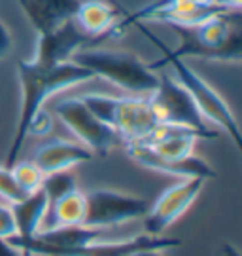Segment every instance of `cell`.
I'll list each match as a JSON object with an SVG mask.
<instances>
[{"label":"cell","mask_w":242,"mask_h":256,"mask_svg":"<svg viewBox=\"0 0 242 256\" xmlns=\"http://www.w3.org/2000/svg\"><path fill=\"white\" fill-rule=\"evenodd\" d=\"M131 256H163V250H140Z\"/></svg>","instance_id":"27"},{"label":"cell","mask_w":242,"mask_h":256,"mask_svg":"<svg viewBox=\"0 0 242 256\" xmlns=\"http://www.w3.org/2000/svg\"><path fill=\"white\" fill-rule=\"evenodd\" d=\"M85 209H87L85 194L76 188L72 192L64 194L57 202L47 205V210H45L38 232L66 228V226H83Z\"/></svg>","instance_id":"17"},{"label":"cell","mask_w":242,"mask_h":256,"mask_svg":"<svg viewBox=\"0 0 242 256\" xmlns=\"http://www.w3.org/2000/svg\"><path fill=\"white\" fill-rule=\"evenodd\" d=\"M159 126L150 99L146 97H117L112 129L123 144L144 142Z\"/></svg>","instance_id":"10"},{"label":"cell","mask_w":242,"mask_h":256,"mask_svg":"<svg viewBox=\"0 0 242 256\" xmlns=\"http://www.w3.org/2000/svg\"><path fill=\"white\" fill-rule=\"evenodd\" d=\"M17 76L19 86H21V110H19L15 133L6 156V164H4L6 167H11L17 162L34 120L44 112V102L57 93L66 92L70 88H76L95 78L93 72L72 61L51 66V68H44L40 64H34L30 59L19 61Z\"/></svg>","instance_id":"1"},{"label":"cell","mask_w":242,"mask_h":256,"mask_svg":"<svg viewBox=\"0 0 242 256\" xmlns=\"http://www.w3.org/2000/svg\"><path fill=\"white\" fill-rule=\"evenodd\" d=\"M55 114L72 135L80 140L81 146H85L95 154L106 156L112 148L121 142L116 131L108 128L106 124H102L83 104L80 97L59 101L55 104Z\"/></svg>","instance_id":"8"},{"label":"cell","mask_w":242,"mask_h":256,"mask_svg":"<svg viewBox=\"0 0 242 256\" xmlns=\"http://www.w3.org/2000/svg\"><path fill=\"white\" fill-rule=\"evenodd\" d=\"M11 50V34L9 28L0 21V59H4Z\"/></svg>","instance_id":"24"},{"label":"cell","mask_w":242,"mask_h":256,"mask_svg":"<svg viewBox=\"0 0 242 256\" xmlns=\"http://www.w3.org/2000/svg\"><path fill=\"white\" fill-rule=\"evenodd\" d=\"M207 180L203 178H182L172 184L155 200L144 216V230L148 236H161L172 222L186 212L195 203Z\"/></svg>","instance_id":"9"},{"label":"cell","mask_w":242,"mask_h":256,"mask_svg":"<svg viewBox=\"0 0 242 256\" xmlns=\"http://www.w3.org/2000/svg\"><path fill=\"white\" fill-rule=\"evenodd\" d=\"M80 2L81 0H19V8L40 36L72 21Z\"/></svg>","instance_id":"14"},{"label":"cell","mask_w":242,"mask_h":256,"mask_svg":"<svg viewBox=\"0 0 242 256\" xmlns=\"http://www.w3.org/2000/svg\"><path fill=\"white\" fill-rule=\"evenodd\" d=\"M163 64H171L172 66L176 82L189 93V97L193 99L195 106L199 108V112L205 118V122H210V124L218 126L220 129H224L225 133L231 137V140L235 142V146L241 150L242 140H241V129H239V124H237V118H235V114L229 108V104L220 97V93L216 92L212 86H208L184 59L163 54L161 61H157L155 64H150V68L155 70V68H159Z\"/></svg>","instance_id":"5"},{"label":"cell","mask_w":242,"mask_h":256,"mask_svg":"<svg viewBox=\"0 0 242 256\" xmlns=\"http://www.w3.org/2000/svg\"><path fill=\"white\" fill-rule=\"evenodd\" d=\"M242 0H214V6L225 10V12H239Z\"/></svg>","instance_id":"25"},{"label":"cell","mask_w":242,"mask_h":256,"mask_svg":"<svg viewBox=\"0 0 242 256\" xmlns=\"http://www.w3.org/2000/svg\"><path fill=\"white\" fill-rule=\"evenodd\" d=\"M17 234L15 230V220H13V212L9 205L0 203V239L8 241Z\"/></svg>","instance_id":"23"},{"label":"cell","mask_w":242,"mask_h":256,"mask_svg":"<svg viewBox=\"0 0 242 256\" xmlns=\"http://www.w3.org/2000/svg\"><path fill=\"white\" fill-rule=\"evenodd\" d=\"M125 150L129 158L142 165L146 169H152L157 173L169 174V176H178V178H214L216 171L210 165L199 158V156H189L184 160H165L161 156H157L152 148H148L144 142H131L125 144Z\"/></svg>","instance_id":"11"},{"label":"cell","mask_w":242,"mask_h":256,"mask_svg":"<svg viewBox=\"0 0 242 256\" xmlns=\"http://www.w3.org/2000/svg\"><path fill=\"white\" fill-rule=\"evenodd\" d=\"M76 178L70 171H59V173H51L45 174L44 182H42V192L45 194V200H47V205L49 203L57 202L59 198H63L64 194L76 190Z\"/></svg>","instance_id":"20"},{"label":"cell","mask_w":242,"mask_h":256,"mask_svg":"<svg viewBox=\"0 0 242 256\" xmlns=\"http://www.w3.org/2000/svg\"><path fill=\"white\" fill-rule=\"evenodd\" d=\"M142 34L157 48H161L165 55L171 57H197L207 61H224V63H239L242 57V18L241 12H222L214 18L199 23L197 27H172L180 36L176 50H167L157 36L140 23H133Z\"/></svg>","instance_id":"2"},{"label":"cell","mask_w":242,"mask_h":256,"mask_svg":"<svg viewBox=\"0 0 242 256\" xmlns=\"http://www.w3.org/2000/svg\"><path fill=\"white\" fill-rule=\"evenodd\" d=\"M148 99L159 124L189 128L201 133L203 138L218 137V133L212 128H208V122H205V118L201 116L189 93L176 82L174 76L159 74V86Z\"/></svg>","instance_id":"6"},{"label":"cell","mask_w":242,"mask_h":256,"mask_svg":"<svg viewBox=\"0 0 242 256\" xmlns=\"http://www.w3.org/2000/svg\"><path fill=\"white\" fill-rule=\"evenodd\" d=\"M224 254L225 256H241V254H239V250H237L233 245H225V247H224Z\"/></svg>","instance_id":"28"},{"label":"cell","mask_w":242,"mask_h":256,"mask_svg":"<svg viewBox=\"0 0 242 256\" xmlns=\"http://www.w3.org/2000/svg\"><path fill=\"white\" fill-rule=\"evenodd\" d=\"M85 42H89V38L76 27V23L72 19L68 23H64L63 27L38 36L34 57L30 61L34 64L44 66V68L68 63V61H72L74 54H78Z\"/></svg>","instance_id":"12"},{"label":"cell","mask_w":242,"mask_h":256,"mask_svg":"<svg viewBox=\"0 0 242 256\" xmlns=\"http://www.w3.org/2000/svg\"><path fill=\"white\" fill-rule=\"evenodd\" d=\"M0 198L6 200L9 205L27 198V194L23 192V190L19 188V184L15 182L11 169L6 167V165H0Z\"/></svg>","instance_id":"22"},{"label":"cell","mask_w":242,"mask_h":256,"mask_svg":"<svg viewBox=\"0 0 242 256\" xmlns=\"http://www.w3.org/2000/svg\"><path fill=\"white\" fill-rule=\"evenodd\" d=\"M72 63L80 64L93 72L95 78H102L129 93L152 95L159 86V74L150 64L140 61L136 55L110 50H80L74 54Z\"/></svg>","instance_id":"3"},{"label":"cell","mask_w":242,"mask_h":256,"mask_svg":"<svg viewBox=\"0 0 242 256\" xmlns=\"http://www.w3.org/2000/svg\"><path fill=\"white\" fill-rule=\"evenodd\" d=\"M85 220L83 226L108 230L131 220L144 218L152 203L138 196L97 188L85 194Z\"/></svg>","instance_id":"7"},{"label":"cell","mask_w":242,"mask_h":256,"mask_svg":"<svg viewBox=\"0 0 242 256\" xmlns=\"http://www.w3.org/2000/svg\"><path fill=\"white\" fill-rule=\"evenodd\" d=\"M0 256H21L17 248H13L8 241L0 239Z\"/></svg>","instance_id":"26"},{"label":"cell","mask_w":242,"mask_h":256,"mask_svg":"<svg viewBox=\"0 0 242 256\" xmlns=\"http://www.w3.org/2000/svg\"><path fill=\"white\" fill-rule=\"evenodd\" d=\"M13 248H17L21 256H131L140 250H165V248L180 247L182 241L163 236H135L129 239H106L95 241L80 247H51L36 238L28 241H17L15 238L8 239Z\"/></svg>","instance_id":"4"},{"label":"cell","mask_w":242,"mask_h":256,"mask_svg":"<svg viewBox=\"0 0 242 256\" xmlns=\"http://www.w3.org/2000/svg\"><path fill=\"white\" fill-rule=\"evenodd\" d=\"M93 160V152L81 146L80 142H72L64 138H51L45 140L42 146L36 148L32 162L36 167L45 174L59 173V171H68L74 165L85 164Z\"/></svg>","instance_id":"13"},{"label":"cell","mask_w":242,"mask_h":256,"mask_svg":"<svg viewBox=\"0 0 242 256\" xmlns=\"http://www.w3.org/2000/svg\"><path fill=\"white\" fill-rule=\"evenodd\" d=\"M9 169H11V173H13L15 182L19 184V188L27 194V196L38 192V190L42 188L44 173L36 167L34 162H15Z\"/></svg>","instance_id":"19"},{"label":"cell","mask_w":242,"mask_h":256,"mask_svg":"<svg viewBox=\"0 0 242 256\" xmlns=\"http://www.w3.org/2000/svg\"><path fill=\"white\" fill-rule=\"evenodd\" d=\"M199 138H203L201 133L193 129L172 124H159L152 135L144 140V144L165 160H184L193 156V148Z\"/></svg>","instance_id":"15"},{"label":"cell","mask_w":242,"mask_h":256,"mask_svg":"<svg viewBox=\"0 0 242 256\" xmlns=\"http://www.w3.org/2000/svg\"><path fill=\"white\" fill-rule=\"evenodd\" d=\"M116 21L117 12L110 4L100 2V0H81L76 10V16H74L76 27L89 40L116 32Z\"/></svg>","instance_id":"16"},{"label":"cell","mask_w":242,"mask_h":256,"mask_svg":"<svg viewBox=\"0 0 242 256\" xmlns=\"http://www.w3.org/2000/svg\"><path fill=\"white\" fill-rule=\"evenodd\" d=\"M11 212H13V220H15V230L17 234L13 238L17 241H28L34 238L40 230L42 218H44L45 210H47V200L42 190L30 194L25 200L17 203H11Z\"/></svg>","instance_id":"18"},{"label":"cell","mask_w":242,"mask_h":256,"mask_svg":"<svg viewBox=\"0 0 242 256\" xmlns=\"http://www.w3.org/2000/svg\"><path fill=\"white\" fill-rule=\"evenodd\" d=\"M80 99L102 124L112 128V118H114L117 97H110V95H102V93H87V95H81Z\"/></svg>","instance_id":"21"}]
</instances>
